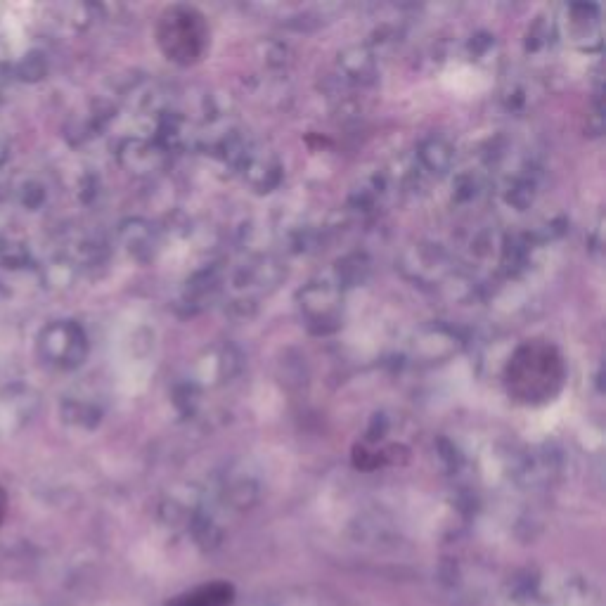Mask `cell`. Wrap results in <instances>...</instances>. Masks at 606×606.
I'll return each mask as SVG.
<instances>
[{"instance_id":"obj_1","label":"cell","mask_w":606,"mask_h":606,"mask_svg":"<svg viewBox=\"0 0 606 606\" xmlns=\"http://www.w3.org/2000/svg\"><path fill=\"white\" fill-rule=\"evenodd\" d=\"M159 45L173 62H197L209 45V29H206L204 17L195 8H185V5L171 8L161 17Z\"/></svg>"},{"instance_id":"obj_2","label":"cell","mask_w":606,"mask_h":606,"mask_svg":"<svg viewBox=\"0 0 606 606\" xmlns=\"http://www.w3.org/2000/svg\"><path fill=\"white\" fill-rule=\"evenodd\" d=\"M299 311L306 320L308 330L315 334H332L341 327V313H344V289L334 277H318L296 294Z\"/></svg>"},{"instance_id":"obj_3","label":"cell","mask_w":606,"mask_h":606,"mask_svg":"<svg viewBox=\"0 0 606 606\" xmlns=\"http://www.w3.org/2000/svg\"><path fill=\"white\" fill-rule=\"evenodd\" d=\"M398 270L419 287H441L453 275V256L441 244L417 240L401 251Z\"/></svg>"},{"instance_id":"obj_4","label":"cell","mask_w":606,"mask_h":606,"mask_svg":"<svg viewBox=\"0 0 606 606\" xmlns=\"http://www.w3.org/2000/svg\"><path fill=\"white\" fill-rule=\"evenodd\" d=\"M464 346H467V337L460 327L436 320L427 322L415 332L410 341V353L419 365H441L460 356Z\"/></svg>"},{"instance_id":"obj_5","label":"cell","mask_w":606,"mask_h":606,"mask_svg":"<svg viewBox=\"0 0 606 606\" xmlns=\"http://www.w3.org/2000/svg\"><path fill=\"white\" fill-rule=\"evenodd\" d=\"M244 356L237 346L228 341H218V344L206 346L199 353L195 365H192L190 382L197 389H218V386L230 384L232 379L242 372Z\"/></svg>"},{"instance_id":"obj_6","label":"cell","mask_w":606,"mask_h":606,"mask_svg":"<svg viewBox=\"0 0 606 606\" xmlns=\"http://www.w3.org/2000/svg\"><path fill=\"white\" fill-rule=\"evenodd\" d=\"M43 356L53 365L79 367L88 356V337L72 320L53 322L41 337Z\"/></svg>"},{"instance_id":"obj_7","label":"cell","mask_w":606,"mask_h":606,"mask_svg":"<svg viewBox=\"0 0 606 606\" xmlns=\"http://www.w3.org/2000/svg\"><path fill=\"white\" fill-rule=\"evenodd\" d=\"M240 176L256 195H270L285 180V164L277 157V152L256 145L242 164Z\"/></svg>"},{"instance_id":"obj_8","label":"cell","mask_w":606,"mask_h":606,"mask_svg":"<svg viewBox=\"0 0 606 606\" xmlns=\"http://www.w3.org/2000/svg\"><path fill=\"white\" fill-rule=\"evenodd\" d=\"M566 29L571 41L583 53L602 50V8L595 3L566 5Z\"/></svg>"},{"instance_id":"obj_9","label":"cell","mask_w":606,"mask_h":606,"mask_svg":"<svg viewBox=\"0 0 606 606\" xmlns=\"http://www.w3.org/2000/svg\"><path fill=\"white\" fill-rule=\"evenodd\" d=\"M457 161V147L446 133H427L419 138L415 150V164L424 176L446 178L453 173Z\"/></svg>"},{"instance_id":"obj_10","label":"cell","mask_w":606,"mask_h":606,"mask_svg":"<svg viewBox=\"0 0 606 606\" xmlns=\"http://www.w3.org/2000/svg\"><path fill=\"white\" fill-rule=\"evenodd\" d=\"M337 74L348 86H370L379 74L377 53L370 45H348L337 55Z\"/></svg>"},{"instance_id":"obj_11","label":"cell","mask_w":606,"mask_h":606,"mask_svg":"<svg viewBox=\"0 0 606 606\" xmlns=\"http://www.w3.org/2000/svg\"><path fill=\"white\" fill-rule=\"evenodd\" d=\"M119 159L135 176H152L169 161V152L154 138H128L119 147Z\"/></svg>"},{"instance_id":"obj_12","label":"cell","mask_w":606,"mask_h":606,"mask_svg":"<svg viewBox=\"0 0 606 606\" xmlns=\"http://www.w3.org/2000/svg\"><path fill=\"white\" fill-rule=\"evenodd\" d=\"M119 237L131 259L140 263L157 259L161 249V232L154 223L145 221V218H128L126 223H121Z\"/></svg>"},{"instance_id":"obj_13","label":"cell","mask_w":606,"mask_h":606,"mask_svg":"<svg viewBox=\"0 0 606 606\" xmlns=\"http://www.w3.org/2000/svg\"><path fill=\"white\" fill-rule=\"evenodd\" d=\"M540 192V173L533 164H524L509 171L502 183V199L517 211L531 209Z\"/></svg>"},{"instance_id":"obj_14","label":"cell","mask_w":606,"mask_h":606,"mask_svg":"<svg viewBox=\"0 0 606 606\" xmlns=\"http://www.w3.org/2000/svg\"><path fill=\"white\" fill-rule=\"evenodd\" d=\"M372 273V261L367 259V254H360V251H356V254H348L344 256V259L337 261V266H334V282L344 289H351V287H358V285H365L367 277H370Z\"/></svg>"},{"instance_id":"obj_15","label":"cell","mask_w":606,"mask_h":606,"mask_svg":"<svg viewBox=\"0 0 606 606\" xmlns=\"http://www.w3.org/2000/svg\"><path fill=\"white\" fill-rule=\"evenodd\" d=\"M559 36V22L552 15H540L533 19V24L526 31V53L543 55L552 50Z\"/></svg>"},{"instance_id":"obj_16","label":"cell","mask_w":606,"mask_h":606,"mask_svg":"<svg viewBox=\"0 0 606 606\" xmlns=\"http://www.w3.org/2000/svg\"><path fill=\"white\" fill-rule=\"evenodd\" d=\"M232 602V588L223 583H214L206 585V588H199L195 592H188V595L178 597L176 602L169 606H225Z\"/></svg>"},{"instance_id":"obj_17","label":"cell","mask_w":606,"mask_h":606,"mask_svg":"<svg viewBox=\"0 0 606 606\" xmlns=\"http://www.w3.org/2000/svg\"><path fill=\"white\" fill-rule=\"evenodd\" d=\"M535 95H538V93H535L533 83L521 81V79L507 81V86L502 88V105H505L509 112L521 114L533 105Z\"/></svg>"},{"instance_id":"obj_18","label":"cell","mask_w":606,"mask_h":606,"mask_svg":"<svg viewBox=\"0 0 606 606\" xmlns=\"http://www.w3.org/2000/svg\"><path fill=\"white\" fill-rule=\"evenodd\" d=\"M483 188H486V183H483L479 171L457 173L453 180V202L455 204H472L481 197Z\"/></svg>"},{"instance_id":"obj_19","label":"cell","mask_w":606,"mask_h":606,"mask_svg":"<svg viewBox=\"0 0 606 606\" xmlns=\"http://www.w3.org/2000/svg\"><path fill=\"white\" fill-rule=\"evenodd\" d=\"M259 57L268 69H285L292 62V50L282 41H263L259 45Z\"/></svg>"},{"instance_id":"obj_20","label":"cell","mask_w":606,"mask_h":606,"mask_svg":"<svg viewBox=\"0 0 606 606\" xmlns=\"http://www.w3.org/2000/svg\"><path fill=\"white\" fill-rule=\"evenodd\" d=\"M493 48H495V36L488 34V31H476V34L469 36L467 41V53L472 60H486V57L493 53Z\"/></svg>"},{"instance_id":"obj_21","label":"cell","mask_w":606,"mask_h":606,"mask_svg":"<svg viewBox=\"0 0 606 606\" xmlns=\"http://www.w3.org/2000/svg\"><path fill=\"white\" fill-rule=\"evenodd\" d=\"M602 244H604V240H602V221H599L595 225V230H592V235L588 237V247H590L592 254L597 256L599 251H602Z\"/></svg>"},{"instance_id":"obj_22","label":"cell","mask_w":606,"mask_h":606,"mask_svg":"<svg viewBox=\"0 0 606 606\" xmlns=\"http://www.w3.org/2000/svg\"><path fill=\"white\" fill-rule=\"evenodd\" d=\"M5 514H8V495L0 488V521L5 519Z\"/></svg>"}]
</instances>
